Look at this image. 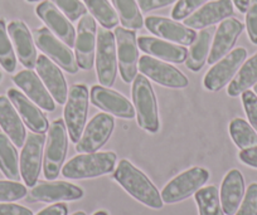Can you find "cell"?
Instances as JSON below:
<instances>
[{"label":"cell","mask_w":257,"mask_h":215,"mask_svg":"<svg viewBox=\"0 0 257 215\" xmlns=\"http://www.w3.org/2000/svg\"><path fill=\"white\" fill-rule=\"evenodd\" d=\"M113 177L128 194L142 204L152 209H162L164 205L162 195L152 180L128 160L123 159L118 162V166L113 172Z\"/></svg>","instance_id":"obj_1"},{"label":"cell","mask_w":257,"mask_h":215,"mask_svg":"<svg viewBox=\"0 0 257 215\" xmlns=\"http://www.w3.org/2000/svg\"><path fill=\"white\" fill-rule=\"evenodd\" d=\"M115 152H90L72 157L62 167V175L66 179L81 180L98 177L113 171L116 165Z\"/></svg>","instance_id":"obj_2"},{"label":"cell","mask_w":257,"mask_h":215,"mask_svg":"<svg viewBox=\"0 0 257 215\" xmlns=\"http://www.w3.org/2000/svg\"><path fill=\"white\" fill-rule=\"evenodd\" d=\"M133 102L140 127L150 133H157L160 127L157 97L149 78L144 75L135 77L133 83Z\"/></svg>","instance_id":"obj_3"},{"label":"cell","mask_w":257,"mask_h":215,"mask_svg":"<svg viewBox=\"0 0 257 215\" xmlns=\"http://www.w3.org/2000/svg\"><path fill=\"white\" fill-rule=\"evenodd\" d=\"M68 150L67 127L64 120L58 118L51 123L48 128L46 149L43 157L44 177L49 181L56 180L62 170L66 155Z\"/></svg>","instance_id":"obj_4"},{"label":"cell","mask_w":257,"mask_h":215,"mask_svg":"<svg viewBox=\"0 0 257 215\" xmlns=\"http://www.w3.org/2000/svg\"><path fill=\"white\" fill-rule=\"evenodd\" d=\"M95 61L98 82L103 87L110 88L115 83L117 75L116 39L115 34L111 33L110 29H98Z\"/></svg>","instance_id":"obj_5"},{"label":"cell","mask_w":257,"mask_h":215,"mask_svg":"<svg viewBox=\"0 0 257 215\" xmlns=\"http://www.w3.org/2000/svg\"><path fill=\"white\" fill-rule=\"evenodd\" d=\"M88 113V88L86 85H73L64 105V123L71 141L77 143L85 130Z\"/></svg>","instance_id":"obj_6"},{"label":"cell","mask_w":257,"mask_h":215,"mask_svg":"<svg viewBox=\"0 0 257 215\" xmlns=\"http://www.w3.org/2000/svg\"><path fill=\"white\" fill-rule=\"evenodd\" d=\"M209 171L203 167H192L168 182L162 190V199L165 204H175L196 194L208 181Z\"/></svg>","instance_id":"obj_7"},{"label":"cell","mask_w":257,"mask_h":215,"mask_svg":"<svg viewBox=\"0 0 257 215\" xmlns=\"http://www.w3.org/2000/svg\"><path fill=\"white\" fill-rule=\"evenodd\" d=\"M33 39L36 46L43 52L46 56H48L57 66L63 68L64 71L76 75L78 72V64L76 61V57L70 47L66 43L57 38L47 27L36 29L33 32Z\"/></svg>","instance_id":"obj_8"},{"label":"cell","mask_w":257,"mask_h":215,"mask_svg":"<svg viewBox=\"0 0 257 215\" xmlns=\"http://www.w3.org/2000/svg\"><path fill=\"white\" fill-rule=\"evenodd\" d=\"M113 34L116 39L120 76L123 82L130 83L138 76V68H139L137 33L132 29L116 27Z\"/></svg>","instance_id":"obj_9"},{"label":"cell","mask_w":257,"mask_h":215,"mask_svg":"<svg viewBox=\"0 0 257 215\" xmlns=\"http://www.w3.org/2000/svg\"><path fill=\"white\" fill-rule=\"evenodd\" d=\"M246 58L247 51L242 47L229 52L207 72L203 80L204 87L211 92L221 91L233 80Z\"/></svg>","instance_id":"obj_10"},{"label":"cell","mask_w":257,"mask_h":215,"mask_svg":"<svg viewBox=\"0 0 257 215\" xmlns=\"http://www.w3.org/2000/svg\"><path fill=\"white\" fill-rule=\"evenodd\" d=\"M44 143H46L44 133H29L28 137L26 138L19 159V169H21L22 179L24 180L27 186L33 187L38 182Z\"/></svg>","instance_id":"obj_11"},{"label":"cell","mask_w":257,"mask_h":215,"mask_svg":"<svg viewBox=\"0 0 257 215\" xmlns=\"http://www.w3.org/2000/svg\"><path fill=\"white\" fill-rule=\"evenodd\" d=\"M115 120L108 113H98L93 116L83 130L82 136L76 143V151L80 154H90L101 149L112 135Z\"/></svg>","instance_id":"obj_12"},{"label":"cell","mask_w":257,"mask_h":215,"mask_svg":"<svg viewBox=\"0 0 257 215\" xmlns=\"http://www.w3.org/2000/svg\"><path fill=\"white\" fill-rule=\"evenodd\" d=\"M97 27L96 19L91 14H85L78 22L76 32L75 57L77 64L83 71H90L95 64Z\"/></svg>","instance_id":"obj_13"},{"label":"cell","mask_w":257,"mask_h":215,"mask_svg":"<svg viewBox=\"0 0 257 215\" xmlns=\"http://www.w3.org/2000/svg\"><path fill=\"white\" fill-rule=\"evenodd\" d=\"M139 71L147 78L168 88H185L189 85L188 78L179 69L148 54L140 57Z\"/></svg>","instance_id":"obj_14"},{"label":"cell","mask_w":257,"mask_h":215,"mask_svg":"<svg viewBox=\"0 0 257 215\" xmlns=\"http://www.w3.org/2000/svg\"><path fill=\"white\" fill-rule=\"evenodd\" d=\"M91 103L105 112L117 116L120 118L132 120L137 116L133 103L116 91L103 86H93L90 93Z\"/></svg>","instance_id":"obj_15"},{"label":"cell","mask_w":257,"mask_h":215,"mask_svg":"<svg viewBox=\"0 0 257 215\" xmlns=\"http://www.w3.org/2000/svg\"><path fill=\"white\" fill-rule=\"evenodd\" d=\"M36 13L57 38L67 44L70 48L75 47V27L71 24L70 19L64 16L52 2L46 0V2H42L41 4H38V7L36 8Z\"/></svg>","instance_id":"obj_16"},{"label":"cell","mask_w":257,"mask_h":215,"mask_svg":"<svg viewBox=\"0 0 257 215\" xmlns=\"http://www.w3.org/2000/svg\"><path fill=\"white\" fill-rule=\"evenodd\" d=\"M144 24L150 33L179 46H190L197 37L194 29L188 28L174 19H168L164 17H148Z\"/></svg>","instance_id":"obj_17"},{"label":"cell","mask_w":257,"mask_h":215,"mask_svg":"<svg viewBox=\"0 0 257 215\" xmlns=\"http://www.w3.org/2000/svg\"><path fill=\"white\" fill-rule=\"evenodd\" d=\"M233 16L232 0H214L202 6L188 18L184 19V26L190 29H204L213 24L223 22Z\"/></svg>","instance_id":"obj_18"},{"label":"cell","mask_w":257,"mask_h":215,"mask_svg":"<svg viewBox=\"0 0 257 215\" xmlns=\"http://www.w3.org/2000/svg\"><path fill=\"white\" fill-rule=\"evenodd\" d=\"M82 196L83 190L80 186L66 181L38 182L29 192L31 201L42 202L72 201V200L81 199Z\"/></svg>","instance_id":"obj_19"},{"label":"cell","mask_w":257,"mask_h":215,"mask_svg":"<svg viewBox=\"0 0 257 215\" xmlns=\"http://www.w3.org/2000/svg\"><path fill=\"white\" fill-rule=\"evenodd\" d=\"M37 73L48 92L58 105H66L68 98V88L64 76L59 67L47 56L42 54L37 59Z\"/></svg>","instance_id":"obj_20"},{"label":"cell","mask_w":257,"mask_h":215,"mask_svg":"<svg viewBox=\"0 0 257 215\" xmlns=\"http://www.w3.org/2000/svg\"><path fill=\"white\" fill-rule=\"evenodd\" d=\"M13 82L38 107L43 108L44 111H49V112L56 110V103H54L53 97L48 92L47 87L36 72L26 68L24 71H21L14 76Z\"/></svg>","instance_id":"obj_21"},{"label":"cell","mask_w":257,"mask_h":215,"mask_svg":"<svg viewBox=\"0 0 257 215\" xmlns=\"http://www.w3.org/2000/svg\"><path fill=\"white\" fill-rule=\"evenodd\" d=\"M244 26L236 18H227L221 22L214 34L212 48L209 51L208 63L214 64L231 52L237 39L243 32Z\"/></svg>","instance_id":"obj_22"},{"label":"cell","mask_w":257,"mask_h":215,"mask_svg":"<svg viewBox=\"0 0 257 215\" xmlns=\"http://www.w3.org/2000/svg\"><path fill=\"white\" fill-rule=\"evenodd\" d=\"M7 29L14 44L19 62L27 69L36 68L38 54H37L33 36L29 32L27 24L22 21H13L9 23Z\"/></svg>","instance_id":"obj_23"},{"label":"cell","mask_w":257,"mask_h":215,"mask_svg":"<svg viewBox=\"0 0 257 215\" xmlns=\"http://www.w3.org/2000/svg\"><path fill=\"white\" fill-rule=\"evenodd\" d=\"M8 98L13 103L19 116L22 117L23 122L28 126L29 130L37 133H44L46 131H48V118L39 110L41 107H38L33 101L29 100L24 93L16 88H11L8 90Z\"/></svg>","instance_id":"obj_24"},{"label":"cell","mask_w":257,"mask_h":215,"mask_svg":"<svg viewBox=\"0 0 257 215\" xmlns=\"http://www.w3.org/2000/svg\"><path fill=\"white\" fill-rule=\"evenodd\" d=\"M244 196V179L241 171L237 169L229 170L222 181L221 199L224 215H234Z\"/></svg>","instance_id":"obj_25"},{"label":"cell","mask_w":257,"mask_h":215,"mask_svg":"<svg viewBox=\"0 0 257 215\" xmlns=\"http://www.w3.org/2000/svg\"><path fill=\"white\" fill-rule=\"evenodd\" d=\"M138 46L148 56L157 57L172 63H183L188 57V49L185 47L154 37H140L138 39Z\"/></svg>","instance_id":"obj_26"},{"label":"cell","mask_w":257,"mask_h":215,"mask_svg":"<svg viewBox=\"0 0 257 215\" xmlns=\"http://www.w3.org/2000/svg\"><path fill=\"white\" fill-rule=\"evenodd\" d=\"M0 126L17 147H23L27 138L26 127L18 111L6 96H0Z\"/></svg>","instance_id":"obj_27"},{"label":"cell","mask_w":257,"mask_h":215,"mask_svg":"<svg viewBox=\"0 0 257 215\" xmlns=\"http://www.w3.org/2000/svg\"><path fill=\"white\" fill-rule=\"evenodd\" d=\"M212 37H213V31L211 28L202 29L197 34L194 42L190 44V49L188 51V57L185 59V66L188 69L193 72H199L203 68L209 56Z\"/></svg>","instance_id":"obj_28"},{"label":"cell","mask_w":257,"mask_h":215,"mask_svg":"<svg viewBox=\"0 0 257 215\" xmlns=\"http://www.w3.org/2000/svg\"><path fill=\"white\" fill-rule=\"evenodd\" d=\"M257 83V52L247 59L241 68L238 69L237 75L234 76L233 80L229 82L227 93L231 97H238L244 91L249 90Z\"/></svg>","instance_id":"obj_29"},{"label":"cell","mask_w":257,"mask_h":215,"mask_svg":"<svg viewBox=\"0 0 257 215\" xmlns=\"http://www.w3.org/2000/svg\"><path fill=\"white\" fill-rule=\"evenodd\" d=\"M11 138L4 133H0V171L9 180L19 181L21 169H19L18 151Z\"/></svg>","instance_id":"obj_30"},{"label":"cell","mask_w":257,"mask_h":215,"mask_svg":"<svg viewBox=\"0 0 257 215\" xmlns=\"http://www.w3.org/2000/svg\"><path fill=\"white\" fill-rule=\"evenodd\" d=\"M112 4L123 28L138 31L144 27V19L137 0H112Z\"/></svg>","instance_id":"obj_31"},{"label":"cell","mask_w":257,"mask_h":215,"mask_svg":"<svg viewBox=\"0 0 257 215\" xmlns=\"http://www.w3.org/2000/svg\"><path fill=\"white\" fill-rule=\"evenodd\" d=\"M86 8L91 16L102 26V28H116L118 24V16L115 8L108 3V0H83Z\"/></svg>","instance_id":"obj_32"},{"label":"cell","mask_w":257,"mask_h":215,"mask_svg":"<svg viewBox=\"0 0 257 215\" xmlns=\"http://www.w3.org/2000/svg\"><path fill=\"white\" fill-rule=\"evenodd\" d=\"M194 199L198 206L199 215H224L218 189L213 185L201 187L194 194Z\"/></svg>","instance_id":"obj_33"},{"label":"cell","mask_w":257,"mask_h":215,"mask_svg":"<svg viewBox=\"0 0 257 215\" xmlns=\"http://www.w3.org/2000/svg\"><path fill=\"white\" fill-rule=\"evenodd\" d=\"M229 135L239 150L257 145V132L243 118H234L229 123Z\"/></svg>","instance_id":"obj_34"},{"label":"cell","mask_w":257,"mask_h":215,"mask_svg":"<svg viewBox=\"0 0 257 215\" xmlns=\"http://www.w3.org/2000/svg\"><path fill=\"white\" fill-rule=\"evenodd\" d=\"M0 66L8 73H13L17 68V57L4 19H0Z\"/></svg>","instance_id":"obj_35"},{"label":"cell","mask_w":257,"mask_h":215,"mask_svg":"<svg viewBox=\"0 0 257 215\" xmlns=\"http://www.w3.org/2000/svg\"><path fill=\"white\" fill-rule=\"evenodd\" d=\"M27 194V187L21 182L13 180H0V202L17 201L26 197Z\"/></svg>","instance_id":"obj_36"},{"label":"cell","mask_w":257,"mask_h":215,"mask_svg":"<svg viewBox=\"0 0 257 215\" xmlns=\"http://www.w3.org/2000/svg\"><path fill=\"white\" fill-rule=\"evenodd\" d=\"M51 2L71 22L78 21L85 14H87V8L80 0H51Z\"/></svg>","instance_id":"obj_37"},{"label":"cell","mask_w":257,"mask_h":215,"mask_svg":"<svg viewBox=\"0 0 257 215\" xmlns=\"http://www.w3.org/2000/svg\"><path fill=\"white\" fill-rule=\"evenodd\" d=\"M208 0H178L172 11V18L174 21H184L185 18L193 14L197 9L207 3Z\"/></svg>","instance_id":"obj_38"},{"label":"cell","mask_w":257,"mask_h":215,"mask_svg":"<svg viewBox=\"0 0 257 215\" xmlns=\"http://www.w3.org/2000/svg\"><path fill=\"white\" fill-rule=\"evenodd\" d=\"M234 215H257V184L253 182L244 192L243 200Z\"/></svg>","instance_id":"obj_39"},{"label":"cell","mask_w":257,"mask_h":215,"mask_svg":"<svg viewBox=\"0 0 257 215\" xmlns=\"http://www.w3.org/2000/svg\"><path fill=\"white\" fill-rule=\"evenodd\" d=\"M242 103H243L244 112L249 121V125L257 132V95L253 91H244L242 93Z\"/></svg>","instance_id":"obj_40"},{"label":"cell","mask_w":257,"mask_h":215,"mask_svg":"<svg viewBox=\"0 0 257 215\" xmlns=\"http://www.w3.org/2000/svg\"><path fill=\"white\" fill-rule=\"evenodd\" d=\"M246 28L249 41L257 46V0H251L246 12Z\"/></svg>","instance_id":"obj_41"},{"label":"cell","mask_w":257,"mask_h":215,"mask_svg":"<svg viewBox=\"0 0 257 215\" xmlns=\"http://www.w3.org/2000/svg\"><path fill=\"white\" fill-rule=\"evenodd\" d=\"M137 2L143 13H149V12L170 6V4L178 2V0H137Z\"/></svg>","instance_id":"obj_42"},{"label":"cell","mask_w":257,"mask_h":215,"mask_svg":"<svg viewBox=\"0 0 257 215\" xmlns=\"http://www.w3.org/2000/svg\"><path fill=\"white\" fill-rule=\"evenodd\" d=\"M0 215H33V211L18 204L0 202Z\"/></svg>","instance_id":"obj_43"},{"label":"cell","mask_w":257,"mask_h":215,"mask_svg":"<svg viewBox=\"0 0 257 215\" xmlns=\"http://www.w3.org/2000/svg\"><path fill=\"white\" fill-rule=\"evenodd\" d=\"M238 159L247 166L257 169V145L256 146L248 147V149L241 150Z\"/></svg>","instance_id":"obj_44"},{"label":"cell","mask_w":257,"mask_h":215,"mask_svg":"<svg viewBox=\"0 0 257 215\" xmlns=\"http://www.w3.org/2000/svg\"><path fill=\"white\" fill-rule=\"evenodd\" d=\"M68 214V207L66 204H53L48 207H44L43 210L38 212L37 215H67Z\"/></svg>","instance_id":"obj_45"},{"label":"cell","mask_w":257,"mask_h":215,"mask_svg":"<svg viewBox=\"0 0 257 215\" xmlns=\"http://www.w3.org/2000/svg\"><path fill=\"white\" fill-rule=\"evenodd\" d=\"M249 2L251 0H232V3L234 4L237 9L239 11V13H246L247 9L249 7Z\"/></svg>","instance_id":"obj_46"},{"label":"cell","mask_w":257,"mask_h":215,"mask_svg":"<svg viewBox=\"0 0 257 215\" xmlns=\"http://www.w3.org/2000/svg\"><path fill=\"white\" fill-rule=\"evenodd\" d=\"M93 215H108L105 210H100V211H96Z\"/></svg>","instance_id":"obj_47"},{"label":"cell","mask_w":257,"mask_h":215,"mask_svg":"<svg viewBox=\"0 0 257 215\" xmlns=\"http://www.w3.org/2000/svg\"><path fill=\"white\" fill-rule=\"evenodd\" d=\"M72 215H86V212L85 211H76L75 214H72Z\"/></svg>","instance_id":"obj_48"},{"label":"cell","mask_w":257,"mask_h":215,"mask_svg":"<svg viewBox=\"0 0 257 215\" xmlns=\"http://www.w3.org/2000/svg\"><path fill=\"white\" fill-rule=\"evenodd\" d=\"M28 3H38V2H42V0H27Z\"/></svg>","instance_id":"obj_49"},{"label":"cell","mask_w":257,"mask_h":215,"mask_svg":"<svg viewBox=\"0 0 257 215\" xmlns=\"http://www.w3.org/2000/svg\"><path fill=\"white\" fill-rule=\"evenodd\" d=\"M253 92L256 93V95H257V83H256V85L253 86Z\"/></svg>","instance_id":"obj_50"},{"label":"cell","mask_w":257,"mask_h":215,"mask_svg":"<svg viewBox=\"0 0 257 215\" xmlns=\"http://www.w3.org/2000/svg\"><path fill=\"white\" fill-rule=\"evenodd\" d=\"M0 80H2V73H0Z\"/></svg>","instance_id":"obj_51"}]
</instances>
